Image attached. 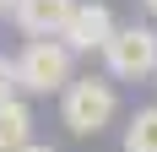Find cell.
I'll return each mask as SVG.
<instances>
[{"label": "cell", "mask_w": 157, "mask_h": 152, "mask_svg": "<svg viewBox=\"0 0 157 152\" xmlns=\"http://www.w3.org/2000/svg\"><path fill=\"white\" fill-rule=\"evenodd\" d=\"M125 152H157V103L136 109L125 125Z\"/></svg>", "instance_id": "obj_7"}, {"label": "cell", "mask_w": 157, "mask_h": 152, "mask_svg": "<svg viewBox=\"0 0 157 152\" xmlns=\"http://www.w3.org/2000/svg\"><path fill=\"white\" fill-rule=\"evenodd\" d=\"M146 11H152V16H157V0H146Z\"/></svg>", "instance_id": "obj_11"}, {"label": "cell", "mask_w": 157, "mask_h": 152, "mask_svg": "<svg viewBox=\"0 0 157 152\" xmlns=\"http://www.w3.org/2000/svg\"><path fill=\"white\" fill-rule=\"evenodd\" d=\"M0 11H16V0H0Z\"/></svg>", "instance_id": "obj_10"}, {"label": "cell", "mask_w": 157, "mask_h": 152, "mask_svg": "<svg viewBox=\"0 0 157 152\" xmlns=\"http://www.w3.org/2000/svg\"><path fill=\"white\" fill-rule=\"evenodd\" d=\"M27 141H33V109L22 98L0 103V152H22Z\"/></svg>", "instance_id": "obj_6"}, {"label": "cell", "mask_w": 157, "mask_h": 152, "mask_svg": "<svg viewBox=\"0 0 157 152\" xmlns=\"http://www.w3.org/2000/svg\"><path fill=\"white\" fill-rule=\"evenodd\" d=\"M103 65H109L114 82H146V76H157V27H119L109 38V49H103Z\"/></svg>", "instance_id": "obj_3"}, {"label": "cell", "mask_w": 157, "mask_h": 152, "mask_svg": "<svg viewBox=\"0 0 157 152\" xmlns=\"http://www.w3.org/2000/svg\"><path fill=\"white\" fill-rule=\"evenodd\" d=\"M22 152H54V147H44V141H27V147H22Z\"/></svg>", "instance_id": "obj_9"}, {"label": "cell", "mask_w": 157, "mask_h": 152, "mask_svg": "<svg viewBox=\"0 0 157 152\" xmlns=\"http://www.w3.org/2000/svg\"><path fill=\"white\" fill-rule=\"evenodd\" d=\"M11 98H16V60L0 54V103H11Z\"/></svg>", "instance_id": "obj_8"}, {"label": "cell", "mask_w": 157, "mask_h": 152, "mask_svg": "<svg viewBox=\"0 0 157 152\" xmlns=\"http://www.w3.org/2000/svg\"><path fill=\"white\" fill-rule=\"evenodd\" d=\"M76 6H81V0H16L11 22L27 33V38H65Z\"/></svg>", "instance_id": "obj_5"}, {"label": "cell", "mask_w": 157, "mask_h": 152, "mask_svg": "<svg viewBox=\"0 0 157 152\" xmlns=\"http://www.w3.org/2000/svg\"><path fill=\"white\" fill-rule=\"evenodd\" d=\"M76 54L65 49V38H27L16 49V87L22 92H65L76 76H71Z\"/></svg>", "instance_id": "obj_1"}, {"label": "cell", "mask_w": 157, "mask_h": 152, "mask_svg": "<svg viewBox=\"0 0 157 152\" xmlns=\"http://www.w3.org/2000/svg\"><path fill=\"white\" fill-rule=\"evenodd\" d=\"M114 109H119V98H114V82H103V76H76L60 92V120L76 136H98L114 120Z\"/></svg>", "instance_id": "obj_2"}, {"label": "cell", "mask_w": 157, "mask_h": 152, "mask_svg": "<svg viewBox=\"0 0 157 152\" xmlns=\"http://www.w3.org/2000/svg\"><path fill=\"white\" fill-rule=\"evenodd\" d=\"M114 33H119V22H114L109 6L103 0H81L76 16H71V27H65V49L71 54H103Z\"/></svg>", "instance_id": "obj_4"}]
</instances>
